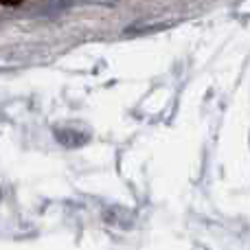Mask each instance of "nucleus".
Segmentation results:
<instances>
[{
	"label": "nucleus",
	"mask_w": 250,
	"mask_h": 250,
	"mask_svg": "<svg viewBox=\"0 0 250 250\" xmlns=\"http://www.w3.org/2000/svg\"><path fill=\"white\" fill-rule=\"evenodd\" d=\"M55 138L66 147H79L83 143H88V134H82L77 129H57Z\"/></svg>",
	"instance_id": "nucleus-1"
},
{
	"label": "nucleus",
	"mask_w": 250,
	"mask_h": 250,
	"mask_svg": "<svg viewBox=\"0 0 250 250\" xmlns=\"http://www.w3.org/2000/svg\"><path fill=\"white\" fill-rule=\"evenodd\" d=\"M20 2H24V0H0V4H20Z\"/></svg>",
	"instance_id": "nucleus-2"
}]
</instances>
